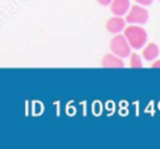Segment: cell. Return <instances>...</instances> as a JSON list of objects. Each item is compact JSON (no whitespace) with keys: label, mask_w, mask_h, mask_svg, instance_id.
<instances>
[{"label":"cell","mask_w":160,"mask_h":149,"mask_svg":"<svg viewBox=\"0 0 160 149\" xmlns=\"http://www.w3.org/2000/svg\"><path fill=\"white\" fill-rule=\"evenodd\" d=\"M124 37L132 49H141L148 42V33L142 25L129 24L124 28Z\"/></svg>","instance_id":"1"},{"label":"cell","mask_w":160,"mask_h":149,"mask_svg":"<svg viewBox=\"0 0 160 149\" xmlns=\"http://www.w3.org/2000/svg\"><path fill=\"white\" fill-rule=\"evenodd\" d=\"M125 21L129 24L143 25L149 21V11L146 10V7L141 4H131L128 13L125 14Z\"/></svg>","instance_id":"2"},{"label":"cell","mask_w":160,"mask_h":149,"mask_svg":"<svg viewBox=\"0 0 160 149\" xmlns=\"http://www.w3.org/2000/svg\"><path fill=\"white\" fill-rule=\"evenodd\" d=\"M110 48H111V52L114 54V55L119 56V58H129L131 55V49L132 48L129 47V44H128L127 38L124 37V34H115V35L112 37V39H111L110 42Z\"/></svg>","instance_id":"3"},{"label":"cell","mask_w":160,"mask_h":149,"mask_svg":"<svg viewBox=\"0 0 160 149\" xmlns=\"http://www.w3.org/2000/svg\"><path fill=\"white\" fill-rule=\"evenodd\" d=\"M125 27H127V21H125V18H122V17H119V16H112L111 18L107 20V23H105L107 31L110 34H114V35L122 33Z\"/></svg>","instance_id":"4"},{"label":"cell","mask_w":160,"mask_h":149,"mask_svg":"<svg viewBox=\"0 0 160 149\" xmlns=\"http://www.w3.org/2000/svg\"><path fill=\"white\" fill-rule=\"evenodd\" d=\"M101 66L108 69H122L125 66V62L122 58L114 55V54H105L101 59Z\"/></svg>","instance_id":"5"},{"label":"cell","mask_w":160,"mask_h":149,"mask_svg":"<svg viewBox=\"0 0 160 149\" xmlns=\"http://www.w3.org/2000/svg\"><path fill=\"white\" fill-rule=\"evenodd\" d=\"M131 7V2L129 0H112L110 3V10L112 13V16H119L124 17L128 13Z\"/></svg>","instance_id":"6"},{"label":"cell","mask_w":160,"mask_h":149,"mask_svg":"<svg viewBox=\"0 0 160 149\" xmlns=\"http://www.w3.org/2000/svg\"><path fill=\"white\" fill-rule=\"evenodd\" d=\"M159 55H160V48L155 42H149V44L146 42L143 45V48H142V58L148 62L155 61Z\"/></svg>","instance_id":"7"},{"label":"cell","mask_w":160,"mask_h":149,"mask_svg":"<svg viewBox=\"0 0 160 149\" xmlns=\"http://www.w3.org/2000/svg\"><path fill=\"white\" fill-rule=\"evenodd\" d=\"M129 65H131V68H133V69H141V68H143V61H142L141 55L131 52V55H129Z\"/></svg>","instance_id":"8"},{"label":"cell","mask_w":160,"mask_h":149,"mask_svg":"<svg viewBox=\"0 0 160 149\" xmlns=\"http://www.w3.org/2000/svg\"><path fill=\"white\" fill-rule=\"evenodd\" d=\"M136 4H141L143 6V7H148V6H152V3L155 2V0H135Z\"/></svg>","instance_id":"9"},{"label":"cell","mask_w":160,"mask_h":149,"mask_svg":"<svg viewBox=\"0 0 160 149\" xmlns=\"http://www.w3.org/2000/svg\"><path fill=\"white\" fill-rule=\"evenodd\" d=\"M150 64H152V68H155V69H160V59L156 58L155 61H152Z\"/></svg>","instance_id":"10"},{"label":"cell","mask_w":160,"mask_h":149,"mask_svg":"<svg viewBox=\"0 0 160 149\" xmlns=\"http://www.w3.org/2000/svg\"><path fill=\"white\" fill-rule=\"evenodd\" d=\"M97 3H98L100 6H110V3L112 2V0H96Z\"/></svg>","instance_id":"11"},{"label":"cell","mask_w":160,"mask_h":149,"mask_svg":"<svg viewBox=\"0 0 160 149\" xmlns=\"http://www.w3.org/2000/svg\"><path fill=\"white\" fill-rule=\"evenodd\" d=\"M159 2H160V0H159Z\"/></svg>","instance_id":"12"}]
</instances>
